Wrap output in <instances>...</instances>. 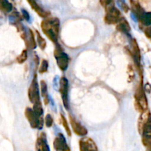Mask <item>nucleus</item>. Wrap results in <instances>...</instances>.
<instances>
[{"label":"nucleus","instance_id":"1","mask_svg":"<svg viewBox=\"0 0 151 151\" xmlns=\"http://www.w3.org/2000/svg\"><path fill=\"white\" fill-rule=\"evenodd\" d=\"M41 27L43 32L47 35V38L55 44L57 43L60 28L59 19L55 17L46 18L41 22Z\"/></svg>","mask_w":151,"mask_h":151},{"label":"nucleus","instance_id":"8","mask_svg":"<svg viewBox=\"0 0 151 151\" xmlns=\"http://www.w3.org/2000/svg\"><path fill=\"white\" fill-rule=\"evenodd\" d=\"M80 151H98L97 145L90 137H83L80 140Z\"/></svg>","mask_w":151,"mask_h":151},{"label":"nucleus","instance_id":"9","mask_svg":"<svg viewBox=\"0 0 151 151\" xmlns=\"http://www.w3.org/2000/svg\"><path fill=\"white\" fill-rule=\"evenodd\" d=\"M141 134L142 136V140L143 145L145 147H150L151 145V116L143 127Z\"/></svg>","mask_w":151,"mask_h":151},{"label":"nucleus","instance_id":"26","mask_svg":"<svg viewBox=\"0 0 151 151\" xmlns=\"http://www.w3.org/2000/svg\"><path fill=\"white\" fill-rule=\"evenodd\" d=\"M111 0H100V3L104 7H107L109 4H111Z\"/></svg>","mask_w":151,"mask_h":151},{"label":"nucleus","instance_id":"20","mask_svg":"<svg viewBox=\"0 0 151 151\" xmlns=\"http://www.w3.org/2000/svg\"><path fill=\"white\" fill-rule=\"evenodd\" d=\"M27 59V52L26 50H24L18 56L17 58H16V60H17V62L19 63H23L24 62L26 61Z\"/></svg>","mask_w":151,"mask_h":151},{"label":"nucleus","instance_id":"2","mask_svg":"<svg viewBox=\"0 0 151 151\" xmlns=\"http://www.w3.org/2000/svg\"><path fill=\"white\" fill-rule=\"evenodd\" d=\"M135 107L139 112L145 111L147 110V100L144 90L142 88V84L139 85L135 93Z\"/></svg>","mask_w":151,"mask_h":151},{"label":"nucleus","instance_id":"13","mask_svg":"<svg viewBox=\"0 0 151 151\" xmlns=\"http://www.w3.org/2000/svg\"><path fill=\"white\" fill-rule=\"evenodd\" d=\"M131 47H132V55L135 62L137 65H139L140 60H141V53H140L139 47L138 44L135 39L132 40L131 41Z\"/></svg>","mask_w":151,"mask_h":151},{"label":"nucleus","instance_id":"10","mask_svg":"<svg viewBox=\"0 0 151 151\" xmlns=\"http://www.w3.org/2000/svg\"><path fill=\"white\" fill-rule=\"evenodd\" d=\"M53 146L56 151H70V147L68 145L66 139L62 134H58L54 140Z\"/></svg>","mask_w":151,"mask_h":151},{"label":"nucleus","instance_id":"4","mask_svg":"<svg viewBox=\"0 0 151 151\" xmlns=\"http://www.w3.org/2000/svg\"><path fill=\"white\" fill-rule=\"evenodd\" d=\"M28 97H29V100L33 105L41 104L36 75H34L33 79H32V83H31L29 89H28Z\"/></svg>","mask_w":151,"mask_h":151},{"label":"nucleus","instance_id":"24","mask_svg":"<svg viewBox=\"0 0 151 151\" xmlns=\"http://www.w3.org/2000/svg\"><path fill=\"white\" fill-rule=\"evenodd\" d=\"M48 69V62L46 60H43L41 63V66L39 67V72L40 73H44Z\"/></svg>","mask_w":151,"mask_h":151},{"label":"nucleus","instance_id":"17","mask_svg":"<svg viewBox=\"0 0 151 151\" xmlns=\"http://www.w3.org/2000/svg\"><path fill=\"white\" fill-rule=\"evenodd\" d=\"M12 4L7 0H0V10L3 12L8 13L12 10Z\"/></svg>","mask_w":151,"mask_h":151},{"label":"nucleus","instance_id":"14","mask_svg":"<svg viewBox=\"0 0 151 151\" xmlns=\"http://www.w3.org/2000/svg\"><path fill=\"white\" fill-rule=\"evenodd\" d=\"M151 116V114L148 110L142 112L140 116L139 119L138 121V129H139V132L141 134L142 131L143 127L145 126V125L146 124V122L148 121V119H150V117Z\"/></svg>","mask_w":151,"mask_h":151},{"label":"nucleus","instance_id":"16","mask_svg":"<svg viewBox=\"0 0 151 151\" xmlns=\"http://www.w3.org/2000/svg\"><path fill=\"white\" fill-rule=\"evenodd\" d=\"M116 29L124 32V33H128L131 30V27H130V25L128 22L122 18L116 24Z\"/></svg>","mask_w":151,"mask_h":151},{"label":"nucleus","instance_id":"28","mask_svg":"<svg viewBox=\"0 0 151 151\" xmlns=\"http://www.w3.org/2000/svg\"><path fill=\"white\" fill-rule=\"evenodd\" d=\"M149 149H150V150H150V151H151V145H150V147H149Z\"/></svg>","mask_w":151,"mask_h":151},{"label":"nucleus","instance_id":"22","mask_svg":"<svg viewBox=\"0 0 151 151\" xmlns=\"http://www.w3.org/2000/svg\"><path fill=\"white\" fill-rule=\"evenodd\" d=\"M29 32H30V35H29V38L28 39L27 46L29 48L34 49L35 48V38H34V33L32 32V30H30V29H29Z\"/></svg>","mask_w":151,"mask_h":151},{"label":"nucleus","instance_id":"5","mask_svg":"<svg viewBox=\"0 0 151 151\" xmlns=\"http://www.w3.org/2000/svg\"><path fill=\"white\" fill-rule=\"evenodd\" d=\"M54 55L55 57L56 62H57V65L59 69L61 71H66L69 66V58L63 51L60 46L56 47L55 50L54 52Z\"/></svg>","mask_w":151,"mask_h":151},{"label":"nucleus","instance_id":"19","mask_svg":"<svg viewBox=\"0 0 151 151\" xmlns=\"http://www.w3.org/2000/svg\"><path fill=\"white\" fill-rule=\"evenodd\" d=\"M139 20L144 25H150L151 24V13H144L139 18Z\"/></svg>","mask_w":151,"mask_h":151},{"label":"nucleus","instance_id":"27","mask_svg":"<svg viewBox=\"0 0 151 151\" xmlns=\"http://www.w3.org/2000/svg\"><path fill=\"white\" fill-rule=\"evenodd\" d=\"M145 33L146 36L148 38L151 39V28H147L145 31Z\"/></svg>","mask_w":151,"mask_h":151},{"label":"nucleus","instance_id":"21","mask_svg":"<svg viewBox=\"0 0 151 151\" xmlns=\"http://www.w3.org/2000/svg\"><path fill=\"white\" fill-rule=\"evenodd\" d=\"M37 40H38V43L39 44V47L41 50H44L47 46V42H46L45 39L37 32Z\"/></svg>","mask_w":151,"mask_h":151},{"label":"nucleus","instance_id":"11","mask_svg":"<svg viewBox=\"0 0 151 151\" xmlns=\"http://www.w3.org/2000/svg\"><path fill=\"white\" fill-rule=\"evenodd\" d=\"M69 116V121H70V125L72 126V131H74L75 134L81 137H84L88 134V131L84 126H83L75 118L72 116L71 115Z\"/></svg>","mask_w":151,"mask_h":151},{"label":"nucleus","instance_id":"7","mask_svg":"<svg viewBox=\"0 0 151 151\" xmlns=\"http://www.w3.org/2000/svg\"><path fill=\"white\" fill-rule=\"evenodd\" d=\"M60 93L63 100L65 109H69V82L65 77H62L60 80Z\"/></svg>","mask_w":151,"mask_h":151},{"label":"nucleus","instance_id":"12","mask_svg":"<svg viewBox=\"0 0 151 151\" xmlns=\"http://www.w3.org/2000/svg\"><path fill=\"white\" fill-rule=\"evenodd\" d=\"M35 151H50L47 142V137L44 134H41L37 139L35 143Z\"/></svg>","mask_w":151,"mask_h":151},{"label":"nucleus","instance_id":"23","mask_svg":"<svg viewBox=\"0 0 151 151\" xmlns=\"http://www.w3.org/2000/svg\"><path fill=\"white\" fill-rule=\"evenodd\" d=\"M61 116V119H62V124H63V128H65V130H66V133H67V134L69 136H71V131L70 129H69V123H68L67 120H66V119L65 118V116H63V114L60 115Z\"/></svg>","mask_w":151,"mask_h":151},{"label":"nucleus","instance_id":"18","mask_svg":"<svg viewBox=\"0 0 151 151\" xmlns=\"http://www.w3.org/2000/svg\"><path fill=\"white\" fill-rule=\"evenodd\" d=\"M41 93L42 94L43 97L44 98V102L45 104H47L49 102V97H48V92H47V83L42 81L41 82Z\"/></svg>","mask_w":151,"mask_h":151},{"label":"nucleus","instance_id":"15","mask_svg":"<svg viewBox=\"0 0 151 151\" xmlns=\"http://www.w3.org/2000/svg\"><path fill=\"white\" fill-rule=\"evenodd\" d=\"M27 1L29 4V5L31 6V7H32V8L40 16H41V17H47V16L49 15V13H47V11L43 10V9L37 4V2L35 0H27Z\"/></svg>","mask_w":151,"mask_h":151},{"label":"nucleus","instance_id":"6","mask_svg":"<svg viewBox=\"0 0 151 151\" xmlns=\"http://www.w3.org/2000/svg\"><path fill=\"white\" fill-rule=\"evenodd\" d=\"M25 116L29 122V125L32 128H42L43 121L40 116L34 112L32 109L29 108H27L25 110Z\"/></svg>","mask_w":151,"mask_h":151},{"label":"nucleus","instance_id":"3","mask_svg":"<svg viewBox=\"0 0 151 151\" xmlns=\"http://www.w3.org/2000/svg\"><path fill=\"white\" fill-rule=\"evenodd\" d=\"M106 7V15L105 16L104 20L106 24H117L122 19L120 11L117 8L114 7V6L109 4Z\"/></svg>","mask_w":151,"mask_h":151},{"label":"nucleus","instance_id":"25","mask_svg":"<svg viewBox=\"0 0 151 151\" xmlns=\"http://www.w3.org/2000/svg\"><path fill=\"white\" fill-rule=\"evenodd\" d=\"M45 124L47 125V127L50 128L52 125L53 124V119L52 117V116L50 114H47L45 117Z\"/></svg>","mask_w":151,"mask_h":151}]
</instances>
